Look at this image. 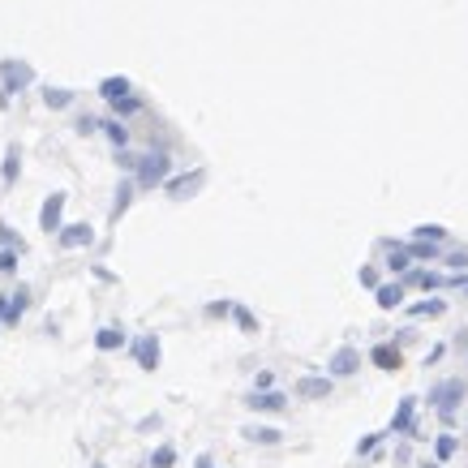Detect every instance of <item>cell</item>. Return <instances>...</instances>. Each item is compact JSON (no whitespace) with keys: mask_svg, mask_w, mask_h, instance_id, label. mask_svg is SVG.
Returning a JSON list of instances; mask_svg holds the SVG:
<instances>
[{"mask_svg":"<svg viewBox=\"0 0 468 468\" xmlns=\"http://www.w3.org/2000/svg\"><path fill=\"white\" fill-rule=\"evenodd\" d=\"M460 396H464V382H460V378H447V382H442V387L434 391V404H438V412L447 417V421L455 417V404H460Z\"/></svg>","mask_w":468,"mask_h":468,"instance_id":"7a4b0ae2","label":"cell"},{"mask_svg":"<svg viewBox=\"0 0 468 468\" xmlns=\"http://www.w3.org/2000/svg\"><path fill=\"white\" fill-rule=\"evenodd\" d=\"M369 361H374L378 369H400V348H391V344H378V348L369 353Z\"/></svg>","mask_w":468,"mask_h":468,"instance_id":"ba28073f","label":"cell"},{"mask_svg":"<svg viewBox=\"0 0 468 468\" xmlns=\"http://www.w3.org/2000/svg\"><path fill=\"white\" fill-rule=\"evenodd\" d=\"M400 301H404V288H400V284H387V288H378V305H382V309H396Z\"/></svg>","mask_w":468,"mask_h":468,"instance_id":"7c38bea8","label":"cell"},{"mask_svg":"<svg viewBox=\"0 0 468 468\" xmlns=\"http://www.w3.org/2000/svg\"><path fill=\"white\" fill-rule=\"evenodd\" d=\"M22 82H31V69L26 65H5V99H9Z\"/></svg>","mask_w":468,"mask_h":468,"instance_id":"9c48e42d","label":"cell"},{"mask_svg":"<svg viewBox=\"0 0 468 468\" xmlns=\"http://www.w3.org/2000/svg\"><path fill=\"white\" fill-rule=\"evenodd\" d=\"M408 254H412V258H421V262H426V258L434 262V258H438V241H412V245H408Z\"/></svg>","mask_w":468,"mask_h":468,"instance_id":"5bb4252c","label":"cell"},{"mask_svg":"<svg viewBox=\"0 0 468 468\" xmlns=\"http://www.w3.org/2000/svg\"><path fill=\"white\" fill-rule=\"evenodd\" d=\"M250 408H258V412H280L284 408V396H275V391H266V396H254V400H245Z\"/></svg>","mask_w":468,"mask_h":468,"instance_id":"30bf717a","label":"cell"},{"mask_svg":"<svg viewBox=\"0 0 468 468\" xmlns=\"http://www.w3.org/2000/svg\"><path fill=\"white\" fill-rule=\"evenodd\" d=\"M412 314H442V301H421V305H412Z\"/></svg>","mask_w":468,"mask_h":468,"instance_id":"cb8c5ba5","label":"cell"},{"mask_svg":"<svg viewBox=\"0 0 468 468\" xmlns=\"http://www.w3.org/2000/svg\"><path fill=\"white\" fill-rule=\"evenodd\" d=\"M60 211H65V193H52V198L43 202V211H39V224L52 232V228H60Z\"/></svg>","mask_w":468,"mask_h":468,"instance_id":"3957f363","label":"cell"},{"mask_svg":"<svg viewBox=\"0 0 468 468\" xmlns=\"http://www.w3.org/2000/svg\"><path fill=\"white\" fill-rule=\"evenodd\" d=\"M455 447H460L455 438H438V460H447V455H455Z\"/></svg>","mask_w":468,"mask_h":468,"instance_id":"7402d4cb","label":"cell"},{"mask_svg":"<svg viewBox=\"0 0 468 468\" xmlns=\"http://www.w3.org/2000/svg\"><path fill=\"white\" fill-rule=\"evenodd\" d=\"M43 104H47V108H69L73 95H69V90H43Z\"/></svg>","mask_w":468,"mask_h":468,"instance_id":"e0dca14e","label":"cell"},{"mask_svg":"<svg viewBox=\"0 0 468 468\" xmlns=\"http://www.w3.org/2000/svg\"><path fill=\"white\" fill-rule=\"evenodd\" d=\"M108 129V138L116 142V146H125V125H104Z\"/></svg>","mask_w":468,"mask_h":468,"instance_id":"d4e9b609","label":"cell"},{"mask_svg":"<svg viewBox=\"0 0 468 468\" xmlns=\"http://www.w3.org/2000/svg\"><path fill=\"white\" fill-rule=\"evenodd\" d=\"M17 177V151H9V159H5V181H13Z\"/></svg>","mask_w":468,"mask_h":468,"instance_id":"484cf974","label":"cell"},{"mask_svg":"<svg viewBox=\"0 0 468 468\" xmlns=\"http://www.w3.org/2000/svg\"><path fill=\"white\" fill-rule=\"evenodd\" d=\"M120 339H125V331H116V327H104L99 335H95V344H99L104 353H112V348H120Z\"/></svg>","mask_w":468,"mask_h":468,"instance_id":"4fadbf2b","label":"cell"},{"mask_svg":"<svg viewBox=\"0 0 468 468\" xmlns=\"http://www.w3.org/2000/svg\"><path fill=\"white\" fill-rule=\"evenodd\" d=\"M236 323H241L245 331H258V323H254V318H250V314H245V309H236Z\"/></svg>","mask_w":468,"mask_h":468,"instance_id":"4316f807","label":"cell"},{"mask_svg":"<svg viewBox=\"0 0 468 468\" xmlns=\"http://www.w3.org/2000/svg\"><path fill=\"white\" fill-rule=\"evenodd\" d=\"M297 396H305V400L331 396V378H301V382H297Z\"/></svg>","mask_w":468,"mask_h":468,"instance_id":"5b68a950","label":"cell"},{"mask_svg":"<svg viewBox=\"0 0 468 468\" xmlns=\"http://www.w3.org/2000/svg\"><path fill=\"white\" fill-rule=\"evenodd\" d=\"M198 468H211V460H207V455H202V460H198Z\"/></svg>","mask_w":468,"mask_h":468,"instance_id":"f1b7e54d","label":"cell"},{"mask_svg":"<svg viewBox=\"0 0 468 468\" xmlns=\"http://www.w3.org/2000/svg\"><path fill=\"white\" fill-rule=\"evenodd\" d=\"M99 95L116 104V99H125V95H129V82H125V78H108V82L99 86Z\"/></svg>","mask_w":468,"mask_h":468,"instance_id":"8fae6325","label":"cell"},{"mask_svg":"<svg viewBox=\"0 0 468 468\" xmlns=\"http://www.w3.org/2000/svg\"><path fill=\"white\" fill-rule=\"evenodd\" d=\"M447 236V228H438V224H421L417 228V241H442Z\"/></svg>","mask_w":468,"mask_h":468,"instance_id":"ac0fdd59","label":"cell"},{"mask_svg":"<svg viewBox=\"0 0 468 468\" xmlns=\"http://www.w3.org/2000/svg\"><path fill=\"white\" fill-rule=\"evenodd\" d=\"M129 193H134V185H120V189H116V215L129 207Z\"/></svg>","mask_w":468,"mask_h":468,"instance_id":"603a6c76","label":"cell"},{"mask_svg":"<svg viewBox=\"0 0 468 468\" xmlns=\"http://www.w3.org/2000/svg\"><path fill=\"white\" fill-rule=\"evenodd\" d=\"M172 460H177V451H172V447H159L155 460H151V468H172Z\"/></svg>","mask_w":468,"mask_h":468,"instance_id":"ffe728a7","label":"cell"},{"mask_svg":"<svg viewBox=\"0 0 468 468\" xmlns=\"http://www.w3.org/2000/svg\"><path fill=\"white\" fill-rule=\"evenodd\" d=\"M13 262H17L13 254H0V271H13Z\"/></svg>","mask_w":468,"mask_h":468,"instance_id":"83f0119b","label":"cell"},{"mask_svg":"<svg viewBox=\"0 0 468 468\" xmlns=\"http://www.w3.org/2000/svg\"><path fill=\"white\" fill-rule=\"evenodd\" d=\"M95 241V232L86 228V224H69V228H60V245L65 250H78V245H90Z\"/></svg>","mask_w":468,"mask_h":468,"instance_id":"277c9868","label":"cell"},{"mask_svg":"<svg viewBox=\"0 0 468 468\" xmlns=\"http://www.w3.org/2000/svg\"><path fill=\"white\" fill-rule=\"evenodd\" d=\"M408 426H412V400H404V404H400V412H396V421H391V430L404 434Z\"/></svg>","mask_w":468,"mask_h":468,"instance_id":"9a60e30c","label":"cell"},{"mask_svg":"<svg viewBox=\"0 0 468 468\" xmlns=\"http://www.w3.org/2000/svg\"><path fill=\"white\" fill-rule=\"evenodd\" d=\"M198 181H202V172H193V177H185V181H172V193H177V198H185V193L198 185Z\"/></svg>","mask_w":468,"mask_h":468,"instance_id":"d6986e66","label":"cell"},{"mask_svg":"<svg viewBox=\"0 0 468 468\" xmlns=\"http://www.w3.org/2000/svg\"><path fill=\"white\" fill-rule=\"evenodd\" d=\"M357 361H361V357H357V348H339V353L331 357V374H339V378H348L353 369H357Z\"/></svg>","mask_w":468,"mask_h":468,"instance_id":"8992f818","label":"cell"},{"mask_svg":"<svg viewBox=\"0 0 468 468\" xmlns=\"http://www.w3.org/2000/svg\"><path fill=\"white\" fill-rule=\"evenodd\" d=\"M168 168H172L168 155H146L142 168H138V185H142V189H155V185L168 177Z\"/></svg>","mask_w":468,"mask_h":468,"instance_id":"6da1fadb","label":"cell"},{"mask_svg":"<svg viewBox=\"0 0 468 468\" xmlns=\"http://www.w3.org/2000/svg\"><path fill=\"white\" fill-rule=\"evenodd\" d=\"M408 258H412L408 250H391V258H387V266H391V271H404V266H408Z\"/></svg>","mask_w":468,"mask_h":468,"instance_id":"44dd1931","label":"cell"},{"mask_svg":"<svg viewBox=\"0 0 468 468\" xmlns=\"http://www.w3.org/2000/svg\"><path fill=\"white\" fill-rule=\"evenodd\" d=\"M245 438H254V442H280V430H271V426H250V430H245Z\"/></svg>","mask_w":468,"mask_h":468,"instance_id":"2e32d148","label":"cell"},{"mask_svg":"<svg viewBox=\"0 0 468 468\" xmlns=\"http://www.w3.org/2000/svg\"><path fill=\"white\" fill-rule=\"evenodd\" d=\"M138 365H142V369H155V365H159V344H155V335L138 339Z\"/></svg>","mask_w":468,"mask_h":468,"instance_id":"52a82bcc","label":"cell"}]
</instances>
